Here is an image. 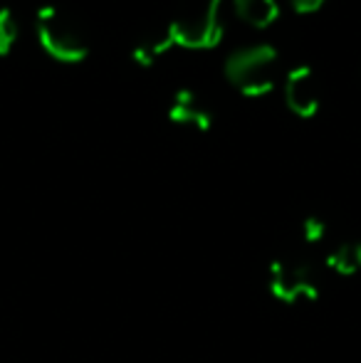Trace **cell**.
I'll list each match as a JSON object with an SVG mask.
<instances>
[{"label": "cell", "mask_w": 361, "mask_h": 363, "mask_svg": "<svg viewBox=\"0 0 361 363\" xmlns=\"http://www.w3.org/2000/svg\"><path fill=\"white\" fill-rule=\"evenodd\" d=\"M35 38L40 50L60 65H77L89 52L87 35L79 23L57 5H43L35 13Z\"/></svg>", "instance_id": "1"}, {"label": "cell", "mask_w": 361, "mask_h": 363, "mask_svg": "<svg viewBox=\"0 0 361 363\" xmlns=\"http://www.w3.org/2000/svg\"><path fill=\"white\" fill-rule=\"evenodd\" d=\"M223 0H186L166 25L174 48L211 50L223 40Z\"/></svg>", "instance_id": "2"}, {"label": "cell", "mask_w": 361, "mask_h": 363, "mask_svg": "<svg viewBox=\"0 0 361 363\" xmlns=\"http://www.w3.org/2000/svg\"><path fill=\"white\" fill-rule=\"evenodd\" d=\"M274 65H277V52L272 45H245L228 55L226 77L240 94L265 96L274 86Z\"/></svg>", "instance_id": "3"}, {"label": "cell", "mask_w": 361, "mask_h": 363, "mask_svg": "<svg viewBox=\"0 0 361 363\" xmlns=\"http://www.w3.org/2000/svg\"><path fill=\"white\" fill-rule=\"evenodd\" d=\"M270 289L282 301L317 299L319 294L312 267L299 257L274 259L270 267Z\"/></svg>", "instance_id": "4"}, {"label": "cell", "mask_w": 361, "mask_h": 363, "mask_svg": "<svg viewBox=\"0 0 361 363\" xmlns=\"http://www.w3.org/2000/svg\"><path fill=\"white\" fill-rule=\"evenodd\" d=\"M284 104L292 114L302 116V119H309L319 111V89H317V79H314L312 69L299 65V67L289 69L287 77H284Z\"/></svg>", "instance_id": "5"}, {"label": "cell", "mask_w": 361, "mask_h": 363, "mask_svg": "<svg viewBox=\"0 0 361 363\" xmlns=\"http://www.w3.org/2000/svg\"><path fill=\"white\" fill-rule=\"evenodd\" d=\"M169 119L176 126L193 131H208L211 129V111L203 106L193 91H179L169 106Z\"/></svg>", "instance_id": "6"}, {"label": "cell", "mask_w": 361, "mask_h": 363, "mask_svg": "<svg viewBox=\"0 0 361 363\" xmlns=\"http://www.w3.org/2000/svg\"><path fill=\"white\" fill-rule=\"evenodd\" d=\"M235 15L252 30H265L270 28L274 20L279 18V5L277 0H235L233 3Z\"/></svg>", "instance_id": "7"}, {"label": "cell", "mask_w": 361, "mask_h": 363, "mask_svg": "<svg viewBox=\"0 0 361 363\" xmlns=\"http://www.w3.org/2000/svg\"><path fill=\"white\" fill-rule=\"evenodd\" d=\"M327 264L339 274H357L361 269V242H342L329 252Z\"/></svg>", "instance_id": "8"}, {"label": "cell", "mask_w": 361, "mask_h": 363, "mask_svg": "<svg viewBox=\"0 0 361 363\" xmlns=\"http://www.w3.org/2000/svg\"><path fill=\"white\" fill-rule=\"evenodd\" d=\"M171 48H174V45H171V38H169V33H166V28H164L161 33H156V35H146V38L136 45V48H134V60L139 65H144V67H149V65H154L161 55L169 52Z\"/></svg>", "instance_id": "9"}, {"label": "cell", "mask_w": 361, "mask_h": 363, "mask_svg": "<svg viewBox=\"0 0 361 363\" xmlns=\"http://www.w3.org/2000/svg\"><path fill=\"white\" fill-rule=\"evenodd\" d=\"M20 43V20L13 8L3 5L0 8V57H8Z\"/></svg>", "instance_id": "10"}, {"label": "cell", "mask_w": 361, "mask_h": 363, "mask_svg": "<svg viewBox=\"0 0 361 363\" xmlns=\"http://www.w3.org/2000/svg\"><path fill=\"white\" fill-rule=\"evenodd\" d=\"M302 233H304V240H309V242H319V240L327 235V225H324L319 218H309V220H304Z\"/></svg>", "instance_id": "11"}, {"label": "cell", "mask_w": 361, "mask_h": 363, "mask_svg": "<svg viewBox=\"0 0 361 363\" xmlns=\"http://www.w3.org/2000/svg\"><path fill=\"white\" fill-rule=\"evenodd\" d=\"M327 0H289L294 13H302V15H309V13H317Z\"/></svg>", "instance_id": "12"}]
</instances>
